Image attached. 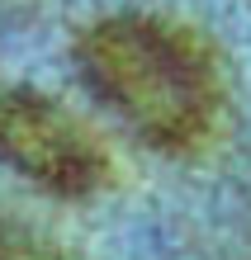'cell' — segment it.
<instances>
[{
  "label": "cell",
  "instance_id": "obj_1",
  "mask_svg": "<svg viewBox=\"0 0 251 260\" xmlns=\"http://www.w3.org/2000/svg\"><path fill=\"white\" fill-rule=\"evenodd\" d=\"M86 90L133 137L161 151H190L209 137L223 85L209 48L161 14H104L76 38Z\"/></svg>",
  "mask_w": 251,
  "mask_h": 260
},
{
  "label": "cell",
  "instance_id": "obj_2",
  "mask_svg": "<svg viewBox=\"0 0 251 260\" xmlns=\"http://www.w3.org/2000/svg\"><path fill=\"white\" fill-rule=\"evenodd\" d=\"M0 161L57 199H90L109 180V156L95 133L29 85L0 95Z\"/></svg>",
  "mask_w": 251,
  "mask_h": 260
},
{
  "label": "cell",
  "instance_id": "obj_3",
  "mask_svg": "<svg viewBox=\"0 0 251 260\" xmlns=\"http://www.w3.org/2000/svg\"><path fill=\"white\" fill-rule=\"evenodd\" d=\"M0 260H62V251L24 227L10 208H0Z\"/></svg>",
  "mask_w": 251,
  "mask_h": 260
}]
</instances>
